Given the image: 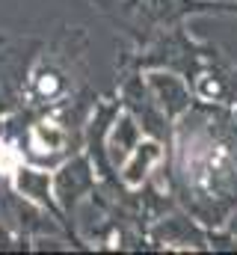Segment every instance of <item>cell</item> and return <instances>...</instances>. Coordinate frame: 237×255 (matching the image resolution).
<instances>
[{
	"mask_svg": "<svg viewBox=\"0 0 237 255\" xmlns=\"http://www.w3.org/2000/svg\"><path fill=\"white\" fill-rule=\"evenodd\" d=\"M157 160H160V145H157V142H151V139L139 142V151H136V154H133V160L124 166V181H127L130 187H136V184L148 175V169H151Z\"/></svg>",
	"mask_w": 237,
	"mask_h": 255,
	"instance_id": "1",
	"label": "cell"
}]
</instances>
